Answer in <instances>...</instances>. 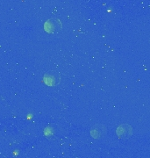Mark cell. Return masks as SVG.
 Masks as SVG:
<instances>
[{"label":"cell","instance_id":"cell-2","mask_svg":"<svg viewBox=\"0 0 150 158\" xmlns=\"http://www.w3.org/2000/svg\"><path fill=\"white\" fill-rule=\"evenodd\" d=\"M43 82L48 86H55L58 85L60 82V75L55 72V71H50L45 74L44 77H43Z\"/></svg>","mask_w":150,"mask_h":158},{"label":"cell","instance_id":"cell-1","mask_svg":"<svg viewBox=\"0 0 150 158\" xmlns=\"http://www.w3.org/2000/svg\"><path fill=\"white\" fill-rule=\"evenodd\" d=\"M61 28V22L58 19H48L44 24L45 31L48 34H54Z\"/></svg>","mask_w":150,"mask_h":158},{"label":"cell","instance_id":"cell-3","mask_svg":"<svg viewBox=\"0 0 150 158\" xmlns=\"http://www.w3.org/2000/svg\"><path fill=\"white\" fill-rule=\"evenodd\" d=\"M128 127H129V126H120L117 130L119 137L124 138V137H127L128 135H131V129L127 131Z\"/></svg>","mask_w":150,"mask_h":158}]
</instances>
